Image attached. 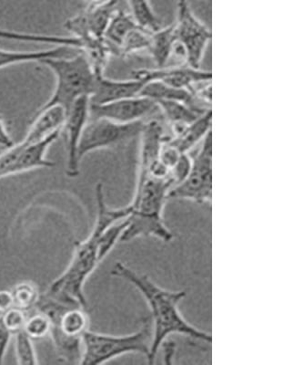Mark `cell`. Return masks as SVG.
<instances>
[{"label": "cell", "instance_id": "cell-1", "mask_svg": "<svg viewBox=\"0 0 303 365\" xmlns=\"http://www.w3.org/2000/svg\"><path fill=\"white\" fill-rule=\"evenodd\" d=\"M95 194L97 210L92 231L86 240L76 243L67 269L44 293L70 307L85 309L87 306L84 285L101 263L97 255L100 235L112 224L128 217L132 212L129 205L120 208L110 207L104 197L103 185L100 182L97 185Z\"/></svg>", "mask_w": 303, "mask_h": 365}, {"label": "cell", "instance_id": "cell-2", "mask_svg": "<svg viewBox=\"0 0 303 365\" xmlns=\"http://www.w3.org/2000/svg\"><path fill=\"white\" fill-rule=\"evenodd\" d=\"M112 275L126 280L138 289L151 309L152 344L151 353L147 358L149 364H154L159 348L171 335H184L208 344L213 342L211 334L194 327L181 314L179 305L187 294L185 291L163 289L147 274L137 272L122 262H116Z\"/></svg>", "mask_w": 303, "mask_h": 365}, {"label": "cell", "instance_id": "cell-3", "mask_svg": "<svg viewBox=\"0 0 303 365\" xmlns=\"http://www.w3.org/2000/svg\"><path fill=\"white\" fill-rule=\"evenodd\" d=\"M174 187L171 179H161L149 175H138L134 197L128 217V226L119 242H129L139 237H157L163 242L174 240V233L163 221V210L169 200V190Z\"/></svg>", "mask_w": 303, "mask_h": 365}, {"label": "cell", "instance_id": "cell-4", "mask_svg": "<svg viewBox=\"0 0 303 365\" xmlns=\"http://www.w3.org/2000/svg\"><path fill=\"white\" fill-rule=\"evenodd\" d=\"M56 78V86L48 102L41 107L60 106L70 109L81 97H90L95 88L97 73L83 51L73 57H51L41 61Z\"/></svg>", "mask_w": 303, "mask_h": 365}, {"label": "cell", "instance_id": "cell-5", "mask_svg": "<svg viewBox=\"0 0 303 365\" xmlns=\"http://www.w3.org/2000/svg\"><path fill=\"white\" fill-rule=\"evenodd\" d=\"M83 356L80 364L99 365L122 355L139 354L149 357L152 344L151 317L143 321L141 328L133 334L110 335L90 331L83 334Z\"/></svg>", "mask_w": 303, "mask_h": 365}, {"label": "cell", "instance_id": "cell-6", "mask_svg": "<svg viewBox=\"0 0 303 365\" xmlns=\"http://www.w3.org/2000/svg\"><path fill=\"white\" fill-rule=\"evenodd\" d=\"M169 200H184L204 205L213 198V131L204 137L203 143L194 158L184 181L169 192Z\"/></svg>", "mask_w": 303, "mask_h": 365}, {"label": "cell", "instance_id": "cell-7", "mask_svg": "<svg viewBox=\"0 0 303 365\" xmlns=\"http://www.w3.org/2000/svg\"><path fill=\"white\" fill-rule=\"evenodd\" d=\"M143 125L142 120L123 125L104 118H90L78 150L80 162L91 152L115 148L141 135Z\"/></svg>", "mask_w": 303, "mask_h": 365}, {"label": "cell", "instance_id": "cell-8", "mask_svg": "<svg viewBox=\"0 0 303 365\" xmlns=\"http://www.w3.org/2000/svg\"><path fill=\"white\" fill-rule=\"evenodd\" d=\"M177 8V21L174 23L176 43L184 50L186 65L200 68L213 34L193 14L188 0H179Z\"/></svg>", "mask_w": 303, "mask_h": 365}, {"label": "cell", "instance_id": "cell-9", "mask_svg": "<svg viewBox=\"0 0 303 365\" xmlns=\"http://www.w3.org/2000/svg\"><path fill=\"white\" fill-rule=\"evenodd\" d=\"M156 109L159 108L154 101L136 96L104 104L90 103V118H104L127 125L142 120Z\"/></svg>", "mask_w": 303, "mask_h": 365}, {"label": "cell", "instance_id": "cell-10", "mask_svg": "<svg viewBox=\"0 0 303 365\" xmlns=\"http://www.w3.org/2000/svg\"><path fill=\"white\" fill-rule=\"evenodd\" d=\"M90 119V98L81 97L67 112L62 129L66 133L67 175L76 178L80 175V160L78 156L81 135Z\"/></svg>", "mask_w": 303, "mask_h": 365}, {"label": "cell", "instance_id": "cell-11", "mask_svg": "<svg viewBox=\"0 0 303 365\" xmlns=\"http://www.w3.org/2000/svg\"><path fill=\"white\" fill-rule=\"evenodd\" d=\"M117 9V0L102 5H89L85 11L68 19L64 28L77 40L84 37L104 38L107 25Z\"/></svg>", "mask_w": 303, "mask_h": 365}, {"label": "cell", "instance_id": "cell-12", "mask_svg": "<svg viewBox=\"0 0 303 365\" xmlns=\"http://www.w3.org/2000/svg\"><path fill=\"white\" fill-rule=\"evenodd\" d=\"M132 77L145 83L157 81L178 89L192 91L196 84L211 81L213 73L185 65L184 67H162L157 70H137L133 71Z\"/></svg>", "mask_w": 303, "mask_h": 365}, {"label": "cell", "instance_id": "cell-13", "mask_svg": "<svg viewBox=\"0 0 303 365\" xmlns=\"http://www.w3.org/2000/svg\"><path fill=\"white\" fill-rule=\"evenodd\" d=\"M144 86V81L135 78L127 81H115L107 79L103 73H99L93 93L90 97V103L104 104L139 96Z\"/></svg>", "mask_w": 303, "mask_h": 365}, {"label": "cell", "instance_id": "cell-14", "mask_svg": "<svg viewBox=\"0 0 303 365\" xmlns=\"http://www.w3.org/2000/svg\"><path fill=\"white\" fill-rule=\"evenodd\" d=\"M67 110L60 106L41 107L23 141L33 143L60 133L66 120Z\"/></svg>", "mask_w": 303, "mask_h": 365}, {"label": "cell", "instance_id": "cell-15", "mask_svg": "<svg viewBox=\"0 0 303 365\" xmlns=\"http://www.w3.org/2000/svg\"><path fill=\"white\" fill-rule=\"evenodd\" d=\"M60 135V132L56 133L42 141L33 143H28L22 140L23 148L16 166V175L38 168H53L55 164L47 159V153Z\"/></svg>", "mask_w": 303, "mask_h": 365}, {"label": "cell", "instance_id": "cell-16", "mask_svg": "<svg viewBox=\"0 0 303 365\" xmlns=\"http://www.w3.org/2000/svg\"><path fill=\"white\" fill-rule=\"evenodd\" d=\"M211 125L213 110L210 109L202 113L190 125H186L181 133L176 135L174 139L168 140V142L181 153L188 154V151L211 131Z\"/></svg>", "mask_w": 303, "mask_h": 365}, {"label": "cell", "instance_id": "cell-17", "mask_svg": "<svg viewBox=\"0 0 303 365\" xmlns=\"http://www.w3.org/2000/svg\"><path fill=\"white\" fill-rule=\"evenodd\" d=\"M80 51L79 48L56 46L54 48L35 51H16L0 48V68L12 66V65L41 63L45 58L51 57H66L67 55Z\"/></svg>", "mask_w": 303, "mask_h": 365}, {"label": "cell", "instance_id": "cell-18", "mask_svg": "<svg viewBox=\"0 0 303 365\" xmlns=\"http://www.w3.org/2000/svg\"><path fill=\"white\" fill-rule=\"evenodd\" d=\"M154 102L157 104L158 108L161 109L164 114L166 118L171 123L175 135L181 133L186 125H190L202 113L206 112V110L201 112V110L195 109L184 103L179 102V101L157 100Z\"/></svg>", "mask_w": 303, "mask_h": 365}, {"label": "cell", "instance_id": "cell-19", "mask_svg": "<svg viewBox=\"0 0 303 365\" xmlns=\"http://www.w3.org/2000/svg\"><path fill=\"white\" fill-rule=\"evenodd\" d=\"M139 96L149 98V99L153 101H179V102L188 104V106L193 107V108L198 110H201V112L207 110H202L197 106L198 100L191 91L178 89V88L169 86L167 84L161 83V81H153L145 83Z\"/></svg>", "mask_w": 303, "mask_h": 365}, {"label": "cell", "instance_id": "cell-20", "mask_svg": "<svg viewBox=\"0 0 303 365\" xmlns=\"http://www.w3.org/2000/svg\"><path fill=\"white\" fill-rule=\"evenodd\" d=\"M176 42L175 26L159 29L152 32L148 51L159 68L164 67L171 55L174 53Z\"/></svg>", "mask_w": 303, "mask_h": 365}, {"label": "cell", "instance_id": "cell-21", "mask_svg": "<svg viewBox=\"0 0 303 365\" xmlns=\"http://www.w3.org/2000/svg\"><path fill=\"white\" fill-rule=\"evenodd\" d=\"M139 26L141 25L136 21L130 13L117 9L107 25L104 38L112 48V50L119 48L126 36Z\"/></svg>", "mask_w": 303, "mask_h": 365}, {"label": "cell", "instance_id": "cell-22", "mask_svg": "<svg viewBox=\"0 0 303 365\" xmlns=\"http://www.w3.org/2000/svg\"><path fill=\"white\" fill-rule=\"evenodd\" d=\"M0 40L65 46V47L79 48V50H80V43L77 38L73 37H61V36L56 35L23 34V32L12 31H8V29H0Z\"/></svg>", "mask_w": 303, "mask_h": 365}, {"label": "cell", "instance_id": "cell-23", "mask_svg": "<svg viewBox=\"0 0 303 365\" xmlns=\"http://www.w3.org/2000/svg\"><path fill=\"white\" fill-rule=\"evenodd\" d=\"M130 9V14L136 21L147 31L154 32L161 29V22L149 3V0H126Z\"/></svg>", "mask_w": 303, "mask_h": 365}, {"label": "cell", "instance_id": "cell-24", "mask_svg": "<svg viewBox=\"0 0 303 365\" xmlns=\"http://www.w3.org/2000/svg\"><path fill=\"white\" fill-rule=\"evenodd\" d=\"M128 217L114 223L110 226L104 232L100 235L99 240V247H97V255H99L100 262H102L105 257L109 255L113 247L119 242L124 231L128 226Z\"/></svg>", "mask_w": 303, "mask_h": 365}, {"label": "cell", "instance_id": "cell-25", "mask_svg": "<svg viewBox=\"0 0 303 365\" xmlns=\"http://www.w3.org/2000/svg\"><path fill=\"white\" fill-rule=\"evenodd\" d=\"M11 292L14 301V307L24 312L35 308L41 296L38 287L29 282L18 283Z\"/></svg>", "mask_w": 303, "mask_h": 365}, {"label": "cell", "instance_id": "cell-26", "mask_svg": "<svg viewBox=\"0 0 303 365\" xmlns=\"http://www.w3.org/2000/svg\"><path fill=\"white\" fill-rule=\"evenodd\" d=\"M151 34V31H147L141 26L133 29L120 44L118 48L119 54L129 55L137 51L148 50Z\"/></svg>", "mask_w": 303, "mask_h": 365}, {"label": "cell", "instance_id": "cell-27", "mask_svg": "<svg viewBox=\"0 0 303 365\" xmlns=\"http://www.w3.org/2000/svg\"><path fill=\"white\" fill-rule=\"evenodd\" d=\"M16 336V357L18 364L21 365L38 364V356L32 339L28 336L24 330L14 334Z\"/></svg>", "mask_w": 303, "mask_h": 365}, {"label": "cell", "instance_id": "cell-28", "mask_svg": "<svg viewBox=\"0 0 303 365\" xmlns=\"http://www.w3.org/2000/svg\"><path fill=\"white\" fill-rule=\"evenodd\" d=\"M51 322L50 318L43 312L31 316L26 322L24 331L32 340H40L50 334Z\"/></svg>", "mask_w": 303, "mask_h": 365}, {"label": "cell", "instance_id": "cell-29", "mask_svg": "<svg viewBox=\"0 0 303 365\" xmlns=\"http://www.w3.org/2000/svg\"><path fill=\"white\" fill-rule=\"evenodd\" d=\"M1 317L6 327L9 329L12 334L24 330L26 322L28 319L26 312L17 307H12L3 312Z\"/></svg>", "mask_w": 303, "mask_h": 365}, {"label": "cell", "instance_id": "cell-30", "mask_svg": "<svg viewBox=\"0 0 303 365\" xmlns=\"http://www.w3.org/2000/svg\"><path fill=\"white\" fill-rule=\"evenodd\" d=\"M182 154H184V153L179 151V150L176 148L175 146L171 145L167 140V141L163 143L161 151H159V159L161 160V162L166 168H169V171H171V169L177 165Z\"/></svg>", "mask_w": 303, "mask_h": 365}, {"label": "cell", "instance_id": "cell-31", "mask_svg": "<svg viewBox=\"0 0 303 365\" xmlns=\"http://www.w3.org/2000/svg\"><path fill=\"white\" fill-rule=\"evenodd\" d=\"M191 166V158L188 154H182L177 165L171 169V178L174 182V187L184 180Z\"/></svg>", "mask_w": 303, "mask_h": 365}, {"label": "cell", "instance_id": "cell-32", "mask_svg": "<svg viewBox=\"0 0 303 365\" xmlns=\"http://www.w3.org/2000/svg\"><path fill=\"white\" fill-rule=\"evenodd\" d=\"M12 335L9 329L6 327L1 315H0V364H2L3 360H4L6 349H8Z\"/></svg>", "mask_w": 303, "mask_h": 365}, {"label": "cell", "instance_id": "cell-33", "mask_svg": "<svg viewBox=\"0 0 303 365\" xmlns=\"http://www.w3.org/2000/svg\"><path fill=\"white\" fill-rule=\"evenodd\" d=\"M13 145H14V142H13L11 136L9 135L8 130H6L4 120L0 116V146L6 149L11 148Z\"/></svg>", "mask_w": 303, "mask_h": 365}, {"label": "cell", "instance_id": "cell-34", "mask_svg": "<svg viewBox=\"0 0 303 365\" xmlns=\"http://www.w3.org/2000/svg\"><path fill=\"white\" fill-rule=\"evenodd\" d=\"M14 307V301L11 291H0V312L3 314L8 309Z\"/></svg>", "mask_w": 303, "mask_h": 365}, {"label": "cell", "instance_id": "cell-35", "mask_svg": "<svg viewBox=\"0 0 303 365\" xmlns=\"http://www.w3.org/2000/svg\"><path fill=\"white\" fill-rule=\"evenodd\" d=\"M90 6H97L105 4V3L110 1V0H86Z\"/></svg>", "mask_w": 303, "mask_h": 365}]
</instances>
